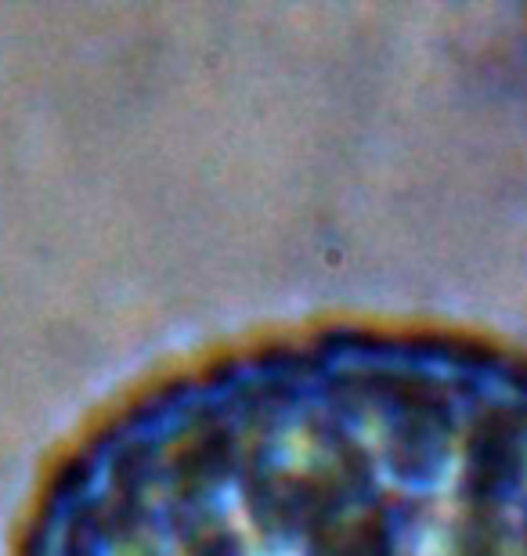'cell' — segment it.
Returning a JSON list of instances; mask_svg holds the SVG:
<instances>
[{"instance_id": "cell-1", "label": "cell", "mask_w": 527, "mask_h": 556, "mask_svg": "<svg viewBox=\"0 0 527 556\" xmlns=\"http://www.w3.org/2000/svg\"><path fill=\"white\" fill-rule=\"evenodd\" d=\"M11 556H527V343L343 315L185 354L48 455Z\"/></svg>"}]
</instances>
